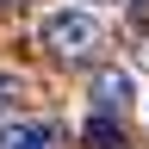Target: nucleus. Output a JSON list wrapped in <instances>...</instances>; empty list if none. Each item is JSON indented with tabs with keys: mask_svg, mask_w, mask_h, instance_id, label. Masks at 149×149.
I'll return each mask as SVG.
<instances>
[{
	"mask_svg": "<svg viewBox=\"0 0 149 149\" xmlns=\"http://www.w3.org/2000/svg\"><path fill=\"white\" fill-rule=\"evenodd\" d=\"M37 37H44V50H56L62 62H81V56L100 44V19L87 6H56V13H44Z\"/></svg>",
	"mask_w": 149,
	"mask_h": 149,
	"instance_id": "1",
	"label": "nucleus"
},
{
	"mask_svg": "<svg viewBox=\"0 0 149 149\" xmlns=\"http://www.w3.org/2000/svg\"><path fill=\"white\" fill-rule=\"evenodd\" d=\"M130 100H137V81H130L124 68H106V74H93V112H112V118H124Z\"/></svg>",
	"mask_w": 149,
	"mask_h": 149,
	"instance_id": "2",
	"label": "nucleus"
},
{
	"mask_svg": "<svg viewBox=\"0 0 149 149\" xmlns=\"http://www.w3.org/2000/svg\"><path fill=\"white\" fill-rule=\"evenodd\" d=\"M0 149H56V124L50 118H19L0 130Z\"/></svg>",
	"mask_w": 149,
	"mask_h": 149,
	"instance_id": "3",
	"label": "nucleus"
},
{
	"mask_svg": "<svg viewBox=\"0 0 149 149\" xmlns=\"http://www.w3.org/2000/svg\"><path fill=\"white\" fill-rule=\"evenodd\" d=\"M19 100H25V81L0 68V124H13V112H19Z\"/></svg>",
	"mask_w": 149,
	"mask_h": 149,
	"instance_id": "4",
	"label": "nucleus"
},
{
	"mask_svg": "<svg viewBox=\"0 0 149 149\" xmlns=\"http://www.w3.org/2000/svg\"><path fill=\"white\" fill-rule=\"evenodd\" d=\"M130 13H143V19H149V0H130Z\"/></svg>",
	"mask_w": 149,
	"mask_h": 149,
	"instance_id": "5",
	"label": "nucleus"
},
{
	"mask_svg": "<svg viewBox=\"0 0 149 149\" xmlns=\"http://www.w3.org/2000/svg\"><path fill=\"white\" fill-rule=\"evenodd\" d=\"M6 6H25V0H0V13H6Z\"/></svg>",
	"mask_w": 149,
	"mask_h": 149,
	"instance_id": "6",
	"label": "nucleus"
}]
</instances>
